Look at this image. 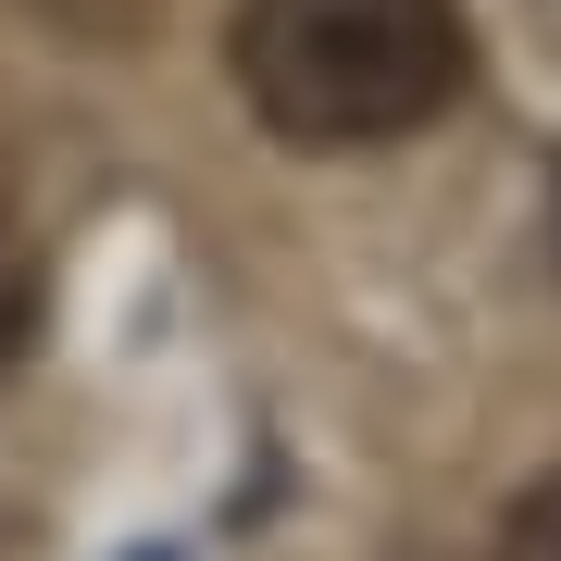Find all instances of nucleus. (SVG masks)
Masks as SVG:
<instances>
[{
    "mask_svg": "<svg viewBox=\"0 0 561 561\" xmlns=\"http://www.w3.org/2000/svg\"><path fill=\"white\" fill-rule=\"evenodd\" d=\"M225 76H238L250 125L300 162L387 150L461 101L474 13L461 0H238Z\"/></svg>",
    "mask_w": 561,
    "mask_h": 561,
    "instance_id": "f257e3e1",
    "label": "nucleus"
},
{
    "mask_svg": "<svg viewBox=\"0 0 561 561\" xmlns=\"http://www.w3.org/2000/svg\"><path fill=\"white\" fill-rule=\"evenodd\" d=\"M25 25H50L62 50H138L162 25V0H13Z\"/></svg>",
    "mask_w": 561,
    "mask_h": 561,
    "instance_id": "f03ea898",
    "label": "nucleus"
},
{
    "mask_svg": "<svg viewBox=\"0 0 561 561\" xmlns=\"http://www.w3.org/2000/svg\"><path fill=\"white\" fill-rule=\"evenodd\" d=\"M500 561H561V461L500 512Z\"/></svg>",
    "mask_w": 561,
    "mask_h": 561,
    "instance_id": "7ed1b4c3",
    "label": "nucleus"
},
{
    "mask_svg": "<svg viewBox=\"0 0 561 561\" xmlns=\"http://www.w3.org/2000/svg\"><path fill=\"white\" fill-rule=\"evenodd\" d=\"M549 238H561V187H549Z\"/></svg>",
    "mask_w": 561,
    "mask_h": 561,
    "instance_id": "20e7f679",
    "label": "nucleus"
}]
</instances>
